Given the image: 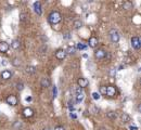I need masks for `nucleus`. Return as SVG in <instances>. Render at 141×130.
I'll return each instance as SVG.
<instances>
[{
	"mask_svg": "<svg viewBox=\"0 0 141 130\" xmlns=\"http://www.w3.org/2000/svg\"><path fill=\"white\" fill-rule=\"evenodd\" d=\"M116 94H117V90H116V88L114 86L106 87V93H105V96H107L110 98H114V97H116Z\"/></svg>",
	"mask_w": 141,
	"mask_h": 130,
	"instance_id": "nucleus-4",
	"label": "nucleus"
},
{
	"mask_svg": "<svg viewBox=\"0 0 141 130\" xmlns=\"http://www.w3.org/2000/svg\"><path fill=\"white\" fill-rule=\"evenodd\" d=\"M25 72L27 74H35L36 73V67L33 66V65H28L25 67Z\"/></svg>",
	"mask_w": 141,
	"mask_h": 130,
	"instance_id": "nucleus-17",
	"label": "nucleus"
},
{
	"mask_svg": "<svg viewBox=\"0 0 141 130\" xmlns=\"http://www.w3.org/2000/svg\"><path fill=\"white\" fill-rule=\"evenodd\" d=\"M61 21H62L61 13L58 12V11H52L48 16V22L51 25H56V24H59Z\"/></svg>",
	"mask_w": 141,
	"mask_h": 130,
	"instance_id": "nucleus-1",
	"label": "nucleus"
},
{
	"mask_svg": "<svg viewBox=\"0 0 141 130\" xmlns=\"http://www.w3.org/2000/svg\"><path fill=\"white\" fill-rule=\"evenodd\" d=\"M11 47L14 49V50H18V49H20V47H21V41L18 39L12 40V42H11Z\"/></svg>",
	"mask_w": 141,
	"mask_h": 130,
	"instance_id": "nucleus-16",
	"label": "nucleus"
},
{
	"mask_svg": "<svg viewBox=\"0 0 141 130\" xmlns=\"http://www.w3.org/2000/svg\"><path fill=\"white\" fill-rule=\"evenodd\" d=\"M110 39H111V41H112L113 43H117L119 41V34H118V32L117 31H115V29H112V31H110Z\"/></svg>",
	"mask_w": 141,
	"mask_h": 130,
	"instance_id": "nucleus-2",
	"label": "nucleus"
},
{
	"mask_svg": "<svg viewBox=\"0 0 141 130\" xmlns=\"http://www.w3.org/2000/svg\"><path fill=\"white\" fill-rule=\"evenodd\" d=\"M76 51V48L75 47H69L65 50V52H66V54H74Z\"/></svg>",
	"mask_w": 141,
	"mask_h": 130,
	"instance_id": "nucleus-24",
	"label": "nucleus"
},
{
	"mask_svg": "<svg viewBox=\"0 0 141 130\" xmlns=\"http://www.w3.org/2000/svg\"><path fill=\"white\" fill-rule=\"evenodd\" d=\"M16 89H18V91H23L24 83L23 82H18V83H16Z\"/></svg>",
	"mask_w": 141,
	"mask_h": 130,
	"instance_id": "nucleus-27",
	"label": "nucleus"
},
{
	"mask_svg": "<svg viewBox=\"0 0 141 130\" xmlns=\"http://www.w3.org/2000/svg\"><path fill=\"white\" fill-rule=\"evenodd\" d=\"M54 130H65V128L63 126H58V127H55L54 128Z\"/></svg>",
	"mask_w": 141,
	"mask_h": 130,
	"instance_id": "nucleus-31",
	"label": "nucleus"
},
{
	"mask_svg": "<svg viewBox=\"0 0 141 130\" xmlns=\"http://www.w3.org/2000/svg\"><path fill=\"white\" fill-rule=\"evenodd\" d=\"M108 74H110V76L114 77V76H115V74H116V69H115V68H112V69L110 70V73H108Z\"/></svg>",
	"mask_w": 141,
	"mask_h": 130,
	"instance_id": "nucleus-30",
	"label": "nucleus"
},
{
	"mask_svg": "<svg viewBox=\"0 0 141 130\" xmlns=\"http://www.w3.org/2000/svg\"><path fill=\"white\" fill-rule=\"evenodd\" d=\"M98 43H99V40H98V38L97 37H94V36H92L89 38V41H88V46L90 48H97L98 47Z\"/></svg>",
	"mask_w": 141,
	"mask_h": 130,
	"instance_id": "nucleus-10",
	"label": "nucleus"
},
{
	"mask_svg": "<svg viewBox=\"0 0 141 130\" xmlns=\"http://www.w3.org/2000/svg\"><path fill=\"white\" fill-rule=\"evenodd\" d=\"M20 21L21 22L28 21V14H26V13H21L20 14Z\"/></svg>",
	"mask_w": 141,
	"mask_h": 130,
	"instance_id": "nucleus-23",
	"label": "nucleus"
},
{
	"mask_svg": "<svg viewBox=\"0 0 141 130\" xmlns=\"http://www.w3.org/2000/svg\"><path fill=\"white\" fill-rule=\"evenodd\" d=\"M23 115L25 116L26 118H31L34 116V111H33L31 107H25L23 110Z\"/></svg>",
	"mask_w": 141,
	"mask_h": 130,
	"instance_id": "nucleus-12",
	"label": "nucleus"
},
{
	"mask_svg": "<svg viewBox=\"0 0 141 130\" xmlns=\"http://www.w3.org/2000/svg\"><path fill=\"white\" fill-rule=\"evenodd\" d=\"M131 47L135 49V50H139L140 47H141V42H140V39H139V37H132L131 38Z\"/></svg>",
	"mask_w": 141,
	"mask_h": 130,
	"instance_id": "nucleus-7",
	"label": "nucleus"
},
{
	"mask_svg": "<svg viewBox=\"0 0 141 130\" xmlns=\"http://www.w3.org/2000/svg\"><path fill=\"white\" fill-rule=\"evenodd\" d=\"M55 58L58 60H60V61L64 60L65 58H66V52H65V50H63V49H59V50H56Z\"/></svg>",
	"mask_w": 141,
	"mask_h": 130,
	"instance_id": "nucleus-9",
	"label": "nucleus"
},
{
	"mask_svg": "<svg viewBox=\"0 0 141 130\" xmlns=\"http://www.w3.org/2000/svg\"><path fill=\"white\" fill-rule=\"evenodd\" d=\"M11 76H12V73H11L9 69H4L1 72V78L3 80H9L11 78Z\"/></svg>",
	"mask_w": 141,
	"mask_h": 130,
	"instance_id": "nucleus-13",
	"label": "nucleus"
},
{
	"mask_svg": "<svg viewBox=\"0 0 141 130\" xmlns=\"http://www.w3.org/2000/svg\"><path fill=\"white\" fill-rule=\"evenodd\" d=\"M76 48H77L78 50H85V49H86V46H85V45H83L81 42H79V43H77Z\"/></svg>",
	"mask_w": 141,
	"mask_h": 130,
	"instance_id": "nucleus-29",
	"label": "nucleus"
},
{
	"mask_svg": "<svg viewBox=\"0 0 141 130\" xmlns=\"http://www.w3.org/2000/svg\"><path fill=\"white\" fill-rule=\"evenodd\" d=\"M92 98H93V100H100V98H101V96H100V93L99 92H93L92 93Z\"/></svg>",
	"mask_w": 141,
	"mask_h": 130,
	"instance_id": "nucleus-28",
	"label": "nucleus"
},
{
	"mask_svg": "<svg viewBox=\"0 0 141 130\" xmlns=\"http://www.w3.org/2000/svg\"><path fill=\"white\" fill-rule=\"evenodd\" d=\"M75 98H76V102H77V103H80L84 100V98H85V93H84L83 89L79 88V87L76 89V96H75Z\"/></svg>",
	"mask_w": 141,
	"mask_h": 130,
	"instance_id": "nucleus-6",
	"label": "nucleus"
},
{
	"mask_svg": "<svg viewBox=\"0 0 141 130\" xmlns=\"http://www.w3.org/2000/svg\"><path fill=\"white\" fill-rule=\"evenodd\" d=\"M83 25H84V23H83V21H80V20H76V21H74V23H73V26H74L75 29L81 28Z\"/></svg>",
	"mask_w": 141,
	"mask_h": 130,
	"instance_id": "nucleus-19",
	"label": "nucleus"
},
{
	"mask_svg": "<svg viewBox=\"0 0 141 130\" xmlns=\"http://www.w3.org/2000/svg\"><path fill=\"white\" fill-rule=\"evenodd\" d=\"M106 116L111 119H116L117 118V114H116V112H113V111H110L108 113H106Z\"/></svg>",
	"mask_w": 141,
	"mask_h": 130,
	"instance_id": "nucleus-22",
	"label": "nucleus"
},
{
	"mask_svg": "<svg viewBox=\"0 0 141 130\" xmlns=\"http://www.w3.org/2000/svg\"><path fill=\"white\" fill-rule=\"evenodd\" d=\"M100 96L103 94V96H105V93H106V86H101L100 87Z\"/></svg>",
	"mask_w": 141,
	"mask_h": 130,
	"instance_id": "nucleus-26",
	"label": "nucleus"
},
{
	"mask_svg": "<svg viewBox=\"0 0 141 130\" xmlns=\"http://www.w3.org/2000/svg\"><path fill=\"white\" fill-rule=\"evenodd\" d=\"M10 49V46L7 41H1L0 42V52L1 53H7Z\"/></svg>",
	"mask_w": 141,
	"mask_h": 130,
	"instance_id": "nucleus-11",
	"label": "nucleus"
},
{
	"mask_svg": "<svg viewBox=\"0 0 141 130\" xmlns=\"http://www.w3.org/2000/svg\"><path fill=\"white\" fill-rule=\"evenodd\" d=\"M5 102H7V104H9L10 106H15V105L18 104V98H16V96H14V94H10V96L7 97Z\"/></svg>",
	"mask_w": 141,
	"mask_h": 130,
	"instance_id": "nucleus-3",
	"label": "nucleus"
},
{
	"mask_svg": "<svg viewBox=\"0 0 141 130\" xmlns=\"http://www.w3.org/2000/svg\"><path fill=\"white\" fill-rule=\"evenodd\" d=\"M47 50H48V46H47V45H42L41 48L39 49V52L41 53V54H43V53L47 52Z\"/></svg>",
	"mask_w": 141,
	"mask_h": 130,
	"instance_id": "nucleus-25",
	"label": "nucleus"
},
{
	"mask_svg": "<svg viewBox=\"0 0 141 130\" xmlns=\"http://www.w3.org/2000/svg\"><path fill=\"white\" fill-rule=\"evenodd\" d=\"M34 10H35V12H36L38 15H41L42 14L41 4H40L39 1H37V2H35V3H34Z\"/></svg>",
	"mask_w": 141,
	"mask_h": 130,
	"instance_id": "nucleus-15",
	"label": "nucleus"
},
{
	"mask_svg": "<svg viewBox=\"0 0 141 130\" xmlns=\"http://www.w3.org/2000/svg\"><path fill=\"white\" fill-rule=\"evenodd\" d=\"M40 85H41L42 88H49L50 85H51V81L47 77H42L41 80H40Z\"/></svg>",
	"mask_w": 141,
	"mask_h": 130,
	"instance_id": "nucleus-14",
	"label": "nucleus"
},
{
	"mask_svg": "<svg viewBox=\"0 0 141 130\" xmlns=\"http://www.w3.org/2000/svg\"><path fill=\"white\" fill-rule=\"evenodd\" d=\"M11 63H12L13 66L18 67V66H21V60L18 59V58H14L12 61H11Z\"/></svg>",
	"mask_w": 141,
	"mask_h": 130,
	"instance_id": "nucleus-21",
	"label": "nucleus"
},
{
	"mask_svg": "<svg viewBox=\"0 0 141 130\" xmlns=\"http://www.w3.org/2000/svg\"><path fill=\"white\" fill-rule=\"evenodd\" d=\"M121 118H122V121H123L124 124H127V123H129V121H130V116L127 113H123V114H122Z\"/></svg>",
	"mask_w": 141,
	"mask_h": 130,
	"instance_id": "nucleus-18",
	"label": "nucleus"
},
{
	"mask_svg": "<svg viewBox=\"0 0 141 130\" xmlns=\"http://www.w3.org/2000/svg\"><path fill=\"white\" fill-rule=\"evenodd\" d=\"M130 130H138V128L136 126H130Z\"/></svg>",
	"mask_w": 141,
	"mask_h": 130,
	"instance_id": "nucleus-33",
	"label": "nucleus"
},
{
	"mask_svg": "<svg viewBox=\"0 0 141 130\" xmlns=\"http://www.w3.org/2000/svg\"><path fill=\"white\" fill-rule=\"evenodd\" d=\"M106 51H104L103 49H98V50L94 51V58L97 60H103L105 59V56H106Z\"/></svg>",
	"mask_w": 141,
	"mask_h": 130,
	"instance_id": "nucleus-5",
	"label": "nucleus"
},
{
	"mask_svg": "<svg viewBox=\"0 0 141 130\" xmlns=\"http://www.w3.org/2000/svg\"><path fill=\"white\" fill-rule=\"evenodd\" d=\"M64 38H65V39H69V38H70V32H66V34H65V36H64Z\"/></svg>",
	"mask_w": 141,
	"mask_h": 130,
	"instance_id": "nucleus-32",
	"label": "nucleus"
},
{
	"mask_svg": "<svg viewBox=\"0 0 141 130\" xmlns=\"http://www.w3.org/2000/svg\"><path fill=\"white\" fill-rule=\"evenodd\" d=\"M77 83H78V87H79V88L84 89V88H86V87L89 85V80L87 79V78H85V77H80V78H78Z\"/></svg>",
	"mask_w": 141,
	"mask_h": 130,
	"instance_id": "nucleus-8",
	"label": "nucleus"
},
{
	"mask_svg": "<svg viewBox=\"0 0 141 130\" xmlns=\"http://www.w3.org/2000/svg\"><path fill=\"white\" fill-rule=\"evenodd\" d=\"M132 8H134V4H132L131 2H129V1L124 2V4H123V9H125V10H130V9H132Z\"/></svg>",
	"mask_w": 141,
	"mask_h": 130,
	"instance_id": "nucleus-20",
	"label": "nucleus"
},
{
	"mask_svg": "<svg viewBox=\"0 0 141 130\" xmlns=\"http://www.w3.org/2000/svg\"><path fill=\"white\" fill-rule=\"evenodd\" d=\"M70 117H72V118H76V115H75V114H72V113H70Z\"/></svg>",
	"mask_w": 141,
	"mask_h": 130,
	"instance_id": "nucleus-34",
	"label": "nucleus"
},
{
	"mask_svg": "<svg viewBox=\"0 0 141 130\" xmlns=\"http://www.w3.org/2000/svg\"><path fill=\"white\" fill-rule=\"evenodd\" d=\"M43 130H49V129H43Z\"/></svg>",
	"mask_w": 141,
	"mask_h": 130,
	"instance_id": "nucleus-35",
	"label": "nucleus"
}]
</instances>
